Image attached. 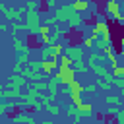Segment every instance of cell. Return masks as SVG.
I'll return each instance as SVG.
<instances>
[{"label": "cell", "instance_id": "cell-1", "mask_svg": "<svg viewBox=\"0 0 124 124\" xmlns=\"http://www.w3.org/2000/svg\"><path fill=\"white\" fill-rule=\"evenodd\" d=\"M0 12L4 14L6 19H10V21L14 23V21H19L21 17H25L27 8H25V6H21V8H8L6 4H0Z\"/></svg>", "mask_w": 124, "mask_h": 124}, {"label": "cell", "instance_id": "cell-2", "mask_svg": "<svg viewBox=\"0 0 124 124\" xmlns=\"http://www.w3.org/2000/svg\"><path fill=\"white\" fill-rule=\"evenodd\" d=\"M27 25V33L29 35H39V29H41V21H39V12H27L25 14V21Z\"/></svg>", "mask_w": 124, "mask_h": 124}, {"label": "cell", "instance_id": "cell-3", "mask_svg": "<svg viewBox=\"0 0 124 124\" xmlns=\"http://www.w3.org/2000/svg\"><path fill=\"white\" fill-rule=\"evenodd\" d=\"M41 91H35V89H29L27 93H23L21 95V99H19V105L23 107V108H33L37 103H39V99H41Z\"/></svg>", "mask_w": 124, "mask_h": 124}, {"label": "cell", "instance_id": "cell-4", "mask_svg": "<svg viewBox=\"0 0 124 124\" xmlns=\"http://www.w3.org/2000/svg\"><path fill=\"white\" fill-rule=\"evenodd\" d=\"M54 76L60 79L62 85H70L72 81H76V70H74V66L72 68H60Z\"/></svg>", "mask_w": 124, "mask_h": 124}, {"label": "cell", "instance_id": "cell-5", "mask_svg": "<svg viewBox=\"0 0 124 124\" xmlns=\"http://www.w3.org/2000/svg\"><path fill=\"white\" fill-rule=\"evenodd\" d=\"M41 62H43V72H45L48 78H52V76L60 70L58 58H41Z\"/></svg>", "mask_w": 124, "mask_h": 124}, {"label": "cell", "instance_id": "cell-6", "mask_svg": "<svg viewBox=\"0 0 124 124\" xmlns=\"http://www.w3.org/2000/svg\"><path fill=\"white\" fill-rule=\"evenodd\" d=\"M74 12H76V10L72 8V4H70V6H58V8L54 10V14H52V16L58 19V23H60V21H64V23H66Z\"/></svg>", "mask_w": 124, "mask_h": 124}, {"label": "cell", "instance_id": "cell-7", "mask_svg": "<svg viewBox=\"0 0 124 124\" xmlns=\"http://www.w3.org/2000/svg\"><path fill=\"white\" fill-rule=\"evenodd\" d=\"M43 58H58L62 56V45H45L41 48Z\"/></svg>", "mask_w": 124, "mask_h": 124}, {"label": "cell", "instance_id": "cell-8", "mask_svg": "<svg viewBox=\"0 0 124 124\" xmlns=\"http://www.w3.org/2000/svg\"><path fill=\"white\" fill-rule=\"evenodd\" d=\"M25 83H27V78H23L21 74H12V76L8 78V83H6L4 87H6V89H21Z\"/></svg>", "mask_w": 124, "mask_h": 124}, {"label": "cell", "instance_id": "cell-9", "mask_svg": "<svg viewBox=\"0 0 124 124\" xmlns=\"http://www.w3.org/2000/svg\"><path fill=\"white\" fill-rule=\"evenodd\" d=\"M64 54H66L68 58H72L74 62H79V60H83V58H85V52H83V46H66V50H64Z\"/></svg>", "mask_w": 124, "mask_h": 124}, {"label": "cell", "instance_id": "cell-10", "mask_svg": "<svg viewBox=\"0 0 124 124\" xmlns=\"http://www.w3.org/2000/svg\"><path fill=\"white\" fill-rule=\"evenodd\" d=\"M21 76L27 78V79H31V81H45V78L48 79V76H46L45 72H35V70H31L29 66L21 70Z\"/></svg>", "mask_w": 124, "mask_h": 124}, {"label": "cell", "instance_id": "cell-11", "mask_svg": "<svg viewBox=\"0 0 124 124\" xmlns=\"http://www.w3.org/2000/svg\"><path fill=\"white\" fill-rule=\"evenodd\" d=\"M21 89H6V87H2L0 89V99H21Z\"/></svg>", "mask_w": 124, "mask_h": 124}, {"label": "cell", "instance_id": "cell-12", "mask_svg": "<svg viewBox=\"0 0 124 124\" xmlns=\"http://www.w3.org/2000/svg\"><path fill=\"white\" fill-rule=\"evenodd\" d=\"M105 10H107V14H108L112 19H118V17H120V12H118V2H116V0H107Z\"/></svg>", "mask_w": 124, "mask_h": 124}, {"label": "cell", "instance_id": "cell-13", "mask_svg": "<svg viewBox=\"0 0 124 124\" xmlns=\"http://www.w3.org/2000/svg\"><path fill=\"white\" fill-rule=\"evenodd\" d=\"M66 23H68V25H70L72 29H76V27H81V25H83V17L79 16V12H74V14L70 16V19H68Z\"/></svg>", "mask_w": 124, "mask_h": 124}, {"label": "cell", "instance_id": "cell-14", "mask_svg": "<svg viewBox=\"0 0 124 124\" xmlns=\"http://www.w3.org/2000/svg\"><path fill=\"white\" fill-rule=\"evenodd\" d=\"M93 31H95V33H99V35H103V33H107V31H108V23H107L103 17H99V19L95 21V25H93Z\"/></svg>", "mask_w": 124, "mask_h": 124}, {"label": "cell", "instance_id": "cell-15", "mask_svg": "<svg viewBox=\"0 0 124 124\" xmlns=\"http://www.w3.org/2000/svg\"><path fill=\"white\" fill-rule=\"evenodd\" d=\"M14 50L16 52H29V46H27V43L23 41V39H17V37H14Z\"/></svg>", "mask_w": 124, "mask_h": 124}, {"label": "cell", "instance_id": "cell-16", "mask_svg": "<svg viewBox=\"0 0 124 124\" xmlns=\"http://www.w3.org/2000/svg\"><path fill=\"white\" fill-rule=\"evenodd\" d=\"M72 8H74L76 12H87V10L91 8V2H89V0H76V2L72 4Z\"/></svg>", "mask_w": 124, "mask_h": 124}, {"label": "cell", "instance_id": "cell-17", "mask_svg": "<svg viewBox=\"0 0 124 124\" xmlns=\"http://www.w3.org/2000/svg\"><path fill=\"white\" fill-rule=\"evenodd\" d=\"M12 120L14 122H23V124H37L33 120V116H29V114H12Z\"/></svg>", "mask_w": 124, "mask_h": 124}, {"label": "cell", "instance_id": "cell-18", "mask_svg": "<svg viewBox=\"0 0 124 124\" xmlns=\"http://www.w3.org/2000/svg\"><path fill=\"white\" fill-rule=\"evenodd\" d=\"M58 85H60V79H58L56 76H52V78L48 79V93H50V95H56V93H58Z\"/></svg>", "mask_w": 124, "mask_h": 124}, {"label": "cell", "instance_id": "cell-19", "mask_svg": "<svg viewBox=\"0 0 124 124\" xmlns=\"http://www.w3.org/2000/svg\"><path fill=\"white\" fill-rule=\"evenodd\" d=\"M68 91H70V95H72V93H83V91H85V85H81L79 81H72V83L68 85Z\"/></svg>", "mask_w": 124, "mask_h": 124}, {"label": "cell", "instance_id": "cell-20", "mask_svg": "<svg viewBox=\"0 0 124 124\" xmlns=\"http://www.w3.org/2000/svg\"><path fill=\"white\" fill-rule=\"evenodd\" d=\"M58 66H60V68H72V66H74V60L68 58L66 54H62V56H58Z\"/></svg>", "mask_w": 124, "mask_h": 124}, {"label": "cell", "instance_id": "cell-21", "mask_svg": "<svg viewBox=\"0 0 124 124\" xmlns=\"http://www.w3.org/2000/svg\"><path fill=\"white\" fill-rule=\"evenodd\" d=\"M41 0H27L25 2V8H27V12H39V8H41Z\"/></svg>", "mask_w": 124, "mask_h": 124}, {"label": "cell", "instance_id": "cell-22", "mask_svg": "<svg viewBox=\"0 0 124 124\" xmlns=\"http://www.w3.org/2000/svg\"><path fill=\"white\" fill-rule=\"evenodd\" d=\"M105 101H107V105H114V107H122V99H120L118 95H107V97H105Z\"/></svg>", "mask_w": 124, "mask_h": 124}, {"label": "cell", "instance_id": "cell-23", "mask_svg": "<svg viewBox=\"0 0 124 124\" xmlns=\"http://www.w3.org/2000/svg\"><path fill=\"white\" fill-rule=\"evenodd\" d=\"M107 64L110 66V68H116L118 66V60H116V52L112 50V52H107Z\"/></svg>", "mask_w": 124, "mask_h": 124}, {"label": "cell", "instance_id": "cell-24", "mask_svg": "<svg viewBox=\"0 0 124 124\" xmlns=\"http://www.w3.org/2000/svg\"><path fill=\"white\" fill-rule=\"evenodd\" d=\"M10 29H12L14 37H16V31H27V25H25V23H21V21H14Z\"/></svg>", "mask_w": 124, "mask_h": 124}, {"label": "cell", "instance_id": "cell-25", "mask_svg": "<svg viewBox=\"0 0 124 124\" xmlns=\"http://www.w3.org/2000/svg\"><path fill=\"white\" fill-rule=\"evenodd\" d=\"M74 70L83 74V72H87V70H89V64H87V62H83V60H79V62H74Z\"/></svg>", "mask_w": 124, "mask_h": 124}, {"label": "cell", "instance_id": "cell-26", "mask_svg": "<svg viewBox=\"0 0 124 124\" xmlns=\"http://www.w3.org/2000/svg\"><path fill=\"white\" fill-rule=\"evenodd\" d=\"M95 83H97V87H99L101 91H107V93L110 91V83H108L107 79H103V78H99V79H97Z\"/></svg>", "mask_w": 124, "mask_h": 124}, {"label": "cell", "instance_id": "cell-27", "mask_svg": "<svg viewBox=\"0 0 124 124\" xmlns=\"http://www.w3.org/2000/svg\"><path fill=\"white\" fill-rule=\"evenodd\" d=\"M70 101L76 105V107H81L83 105V99H81V93H72L70 95Z\"/></svg>", "mask_w": 124, "mask_h": 124}, {"label": "cell", "instance_id": "cell-28", "mask_svg": "<svg viewBox=\"0 0 124 124\" xmlns=\"http://www.w3.org/2000/svg\"><path fill=\"white\" fill-rule=\"evenodd\" d=\"M45 108H46V112H50L52 116H56V114H60V107H58V105H52V103H50V105H46Z\"/></svg>", "mask_w": 124, "mask_h": 124}, {"label": "cell", "instance_id": "cell-29", "mask_svg": "<svg viewBox=\"0 0 124 124\" xmlns=\"http://www.w3.org/2000/svg\"><path fill=\"white\" fill-rule=\"evenodd\" d=\"M54 97H56V95H50V93H48V95H41V103L46 107V105H50V103L54 101Z\"/></svg>", "mask_w": 124, "mask_h": 124}, {"label": "cell", "instance_id": "cell-30", "mask_svg": "<svg viewBox=\"0 0 124 124\" xmlns=\"http://www.w3.org/2000/svg\"><path fill=\"white\" fill-rule=\"evenodd\" d=\"M112 76H114V78H124V66L112 68Z\"/></svg>", "mask_w": 124, "mask_h": 124}, {"label": "cell", "instance_id": "cell-31", "mask_svg": "<svg viewBox=\"0 0 124 124\" xmlns=\"http://www.w3.org/2000/svg\"><path fill=\"white\" fill-rule=\"evenodd\" d=\"M66 112H68L70 116H76V114H78V107H76L74 103H70V105H68V108H66Z\"/></svg>", "mask_w": 124, "mask_h": 124}, {"label": "cell", "instance_id": "cell-32", "mask_svg": "<svg viewBox=\"0 0 124 124\" xmlns=\"http://www.w3.org/2000/svg\"><path fill=\"white\" fill-rule=\"evenodd\" d=\"M116 87H120V93H124V78H114V83Z\"/></svg>", "mask_w": 124, "mask_h": 124}, {"label": "cell", "instance_id": "cell-33", "mask_svg": "<svg viewBox=\"0 0 124 124\" xmlns=\"http://www.w3.org/2000/svg\"><path fill=\"white\" fill-rule=\"evenodd\" d=\"M93 45H95V39H93V37H85V39H83V48H85V46H93Z\"/></svg>", "mask_w": 124, "mask_h": 124}, {"label": "cell", "instance_id": "cell-34", "mask_svg": "<svg viewBox=\"0 0 124 124\" xmlns=\"http://www.w3.org/2000/svg\"><path fill=\"white\" fill-rule=\"evenodd\" d=\"M97 89H99L97 83H87V85H85V91H87V93H95Z\"/></svg>", "mask_w": 124, "mask_h": 124}, {"label": "cell", "instance_id": "cell-35", "mask_svg": "<svg viewBox=\"0 0 124 124\" xmlns=\"http://www.w3.org/2000/svg\"><path fill=\"white\" fill-rule=\"evenodd\" d=\"M116 122H118V124H124V108L118 110V114H116Z\"/></svg>", "mask_w": 124, "mask_h": 124}, {"label": "cell", "instance_id": "cell-36", "mask_svg": "<svg viewBox=\"0 0 124 124\" xmlns=\"http://www.w3.org/2000/svg\"><path fill=\"white\" fill-rule=\"evenodd\" d=\"M43 2H45V6H48V8H50V6H54V4H56V0H43Z\"/></svg>", "mask_w": 124, "mask_h": 124}, {"label": "cell", "instance_id": "cell-37", "mask_svg": "<svg viewBox=\"0 0 124 124\" xmlns=\"http://www.w3.org/2000/svg\"><path fill=\"white\" fill-rule=\"evenodd\" d=\"M0 31H8V25L6 23H0Z\"/></svg>", "mask_w": 124, "mask_h": 124}, {"label": "cell", "instance_id": "cell-38", "mask_svg": "<svg viewBox=\"0 0 124 124\" xmlns=\"http://www.w3.org/2000/svg\"><path fill=\"white\" fill-rule=\"evenodd\" d=\"M41 124H54L52 120H45V122H41Z\"/></svg>", "mask_w": 124, "mask_h": 124}, {"label": "cell", "instance_id": "cell-39", "mask_svg": "<svg viewBox=\"0 0 124 124\" xmlns=\"http://www.w3.org/2000/svg\"><path fill=\"white\" fill-rule=\"evenodd\" d=\"M116 2H118V4H122V2H124V0H116Z\"/></svg>", "mask_w": 124, "mask_h": 124}, {"label": "cell", "instance_id": "cell-40", "mask_svg": "<svg viewBox=\"0 0 124 124\" xmlns=\"http://www.w3.org/2000/svg\"><path fill=\"white\" fill-rule=\"evenodd\" d=\"M72 124H78V122H76V120H74V122H72Z\"/></svg>", "mask_w": 124, "mask_h": 124}, {"label": "cell", "instance_id": "cell-41", "mask_svg": "<svg viewBox=\"0 0 124 124\" xmlns=\"http://www.w3.org/2000/svg\"><path fill=\"white\" fill-rule=\"evenodd\" d=\"M21 2H27V0H21Z\"/></svg>", "mask_w": 124, "mask_h": 124}]
</instances>
